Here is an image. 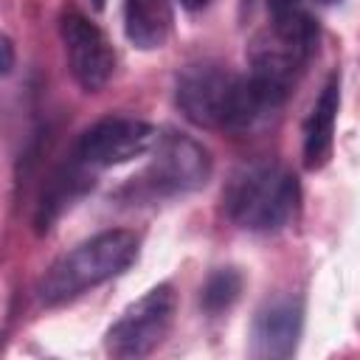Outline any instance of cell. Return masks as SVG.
I'll list each match as a JSON object with an SVG mask.
<instances>
[{
    "instance_id": "obj_1",
    "label": "cell",
    "mask_w": 360,
    "mask_h": 360,
    "mask_svg": "<svg viewBox=\"0 0 360 360\" xmlns=\"http://www.w3.org/2000/svg\"><path fill=\"white\" fill-rule=\"evenodd\" d=\"M287 90L253 76L233 73L219 62H191L177 73L174 98L180 112L202 129L250 132L287 101Z\"/></svg>"
},
{
    "instance_id": "obj_2",
    "label": "cell",
    "mask_w": 360,
    "mask_h": 360,
    "mask_svg": "<svg viewBox=\"0 0 360 360\" xmlns=\"http://www.w3.org/2000/svg\"><path fill=\"white\" fill-rule=\"evenodd\" d=\"M138 236L132 231L115 228L90 236L73 250L62 253L39 278V301L45 307H59L84 295L87 290L121 276L138 259Z\"/></svg>"
},
{
    "instance_id": "obj_3",
    "label": "cell",
    "mask_w": 360,
    "mask_h": 360,
    "mask_svg": "<svg viewBox=\"0 0 360 360\" xmlns=\"http://www.w3.org/2000/svg\"><path fill=\"white\" fill-rule=\"evenodd\" d=\"M298 177L281 163H253L236 172L225 191L228 217L253 233L281 231L298 211Z\"/></svg>"
},
{
    "instance_id": "obj_4",
    "label": "cell",
    "mask_w": 360,
    "mask_h": 360,
    "mask_svg": "<svg viewBox=\"0 0 360 360\" xmlns=\"http://www.w3.org/2000/svg\"><path fill=\"white\" fill-rule=\"evenodd\" d=\"M318 51V22L292 3H276L270 22L253 34L248 45V62L253 76L292 90L298 73Z\"/></svg>"
},
{
    "instance_id": "obj_5",
    "label": "cell",
    "mask_w": 360,
    "mask_h": 360,
    "mask_svg": "<svg viewBox=\"0 0 360 360\" xmlns=\"http://www.w3.org/2000/svg\"><path fill=\"white\" fill-rule=\"evenodd\" d=\"M152 163L138 177V186L146 197H177L202 188L211 180V155L208 149L186 132L166 129L158 132L152 143Z\"/></svg>"
},
{
    "instance_id": "obj_6",
    "label": "cell",
    "mask_w": 360,
    "mask_h": 360,
    "mask_svg": "<svg viewBox=\"0 0 360 360\" xmlns=\"http://www.w3.org/2000/svg\"><path fill=\"white\" fill-rule=\"evenodd\" d=\"M177 295L172 284H158L138 301H132L121 318L107 329V352L112 357H146L172 332Z\"/></svg>"
},
{
    "instance_id": "obj_7",
    "label": "cell",
    "mask_w": 360,
    "mask_h": 360,
    "mask_svg": "<svg viewBox=\"0 0 360 360\" xmlns=\"http://www.w3.org/2000/svg\"><path fill=\"white\" fill-rule=\"evenodd\" d=\"M158 138V129L141 118L110 115L87 127L76 143V158L93 169L121 166L143 158Z\"/></svg>"
},
{
    "instance_id": "obj_8",
    "label": "cell",
    "mask_w": 360,
    "mask_h": 360,
    "mask_svg": "<svg viewBox=\"0 0 360 360\" xmlns=\"http://www.w3.org/2000/svg\"><path fill=\"white\" fill-rule=\"evenodd\" d=\"M59 31H62L70 76L82 90L98 93L115 73V51L107 34L76 8L62 14Z\"/></svg>"
},
{
    "instance_id": "obj_9",
    "label": "cell",
    "mask_w": 360,
    "mask_h": 360,
    "mask_svg": "<svg viewBox=\"0 0 360 360\" xmlns=\"http://www.w3.org/2000/svg\"><path fill=\"white\" fill-rule=\"evenodd\" d=\"M304 329V304L295 295H276L264 301L250 326V354L264 360L292 357Z\"/></svg>"
},
{
    "instance_id": "obj_10",
    "label": "cell",
    "mask_w": 360,
    "mask_h": 360,
    "mask_svg": "<svg viewBox=\"0 0 360 360\" xmlns=\"http://www.w3.org/2000/svg\"><path fill=\"white\" fill-rule=\"evenodd\" d=\"M93 183H96L93 166H87L76 155H73V160H65L42 188V197L37 205V219H34L37 231L45 233L65 208H70L79 197H84L93 188Z\"/></svg>"
},
{
    "instance_id": "obj_11",
    "label": "cell",
    "mask_w": 360,
    "mask_h": 360,
    "mask_svg": "<svg viewBox=\"0 0 360 360\" xmlns=\"http://www.w3.org/2000/svg\"><path fill=\"white\" fill-rule=\"evenodd\" d=\"M338 110H340V73H332L304 124V166L309 172L326 166V160L332 158Z\"/></svg>"
},
{
    "instance_id": "obj_12",
    "label": "cell",
    "mask_w": 360,
    "mask_h": 360,
    "mask_svg": "<svg viewBox=\"0 0 360 360\" xmlns=\"http://www.w3.org/2000/svg\"><path fill=\"white\" fill-rule=\"evenodd\" d=\"M172 22V0H124V34L141 51L163 48Z\"/></svg>"
},
{
    "instance_id": "obj_13",
    "label": "cell",
    "mask_w": 360,
    "mask_h": 360,
    "mask_svg": "<svg viewBox=\"0 0 360 360\" xmlns=\"http://www.w3.org/2000/svg\"><path fill=\"white\" fill-rule=\"evenodd\" d=\"M242 287H245V278L236 267H217L200 290V307L208 315H219L239 301Z\"/></svg>"
},
{
    "instance_id": "obj_14",
    "label": "cell",
    "mask_w": 360,
    "mask_h": 360,
    "mask_svg": "<svg viewBox=\"0 0 360 360\" xmlns=\"http://www.w3.org/2000/svg\"><path fill=\"white\" fill-rule=\"evenodd\" d=\"M14 42L0 31V76H8L14 68Z\"/></svg>"
},
{
    "instance_id": "obj_15",
    "label": "cell",
    "mask_w": 360,
    "mask_h": 360,
    "mask_svg": "<svg viewBox=\"0 0 360 360\" xmlns=\"http://www.w3.org/2000/svg\"><path fill=\"white\" fill-rule=\"evenodd\" d=\"M208 3H211V0H180V6H183L186 11H202Z\"/></svg>"
},
{
    "instance_id": "obj_16",
    "label": "cell",
    "mask_w": 360,
    "mask_h": 360,
    "mask_svg": "<svg viewBox=\"0 0 360 360\" xmlns=\"http://www.w3.org/2000/svg\"><path fill=\"white\" fill-rule=\"evenodd\" d=\"M90 3H93V8H96V11H101V8H104V0H90Z\"/></svg>"
},
{
    "instance_id": "obj_17",
    "label": "cell",
    "mask_w": 360,
    "mask_h": 360,
    "mask_svg": "<svg viewBox=\"0 0 360 360\" xmlns=\"http://www.w3.org/2000/svg\"><path fill=\"white\" fill-rule=\"evenodd\" d=\"M321 3H335V0H321Z\"/></svg>"
}]
</instances>
